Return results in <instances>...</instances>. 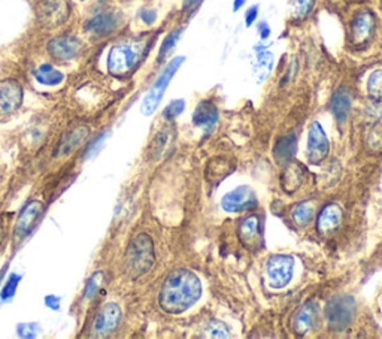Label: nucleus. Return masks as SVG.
I'll return each mask as SVG.
<instances>
[{
  "mask_svg": "<svg viewBox=\"0 0 382 339\" xmlns=\"http://www.w3.org/2000/svg\"><path fill=\"white\" fill-rule=\"evenodd\" d=\"M202 296L200 280L191 271L172 272L162 286L158 304L167 314H181L191 308Z\"/></svg>",
  "mask_w": 382,
  "mask_h": 339,
  "instance_id": "1",
  "label": "nucleus"
},
{
  "mask_svg": "<svg viewBox=\"0 0 382 339\" xmlns=\"http://www.w3.org/2000/svg\"><path fill=\"white\" fill-rule=\"evenodd\" d=\"M155 260L151 238L142 234L134 238L126 252V269L132 278H139L153 268Z\"/></svg>",
  "mask_w": 382,
  "mask_h": 339,
  "instance_id": "2",
  "label": "nucleus"
},
{
  "mask_svg": "<svg viewBox=\"0 0 382 339\" xmlns=\"http://www.w3.org/2000/svg\"><path fill=\"white\" fill-rule=\"evenodd\" d=\"M144 51L141 42H125L115 45L108 56V69L113 75L122 77L138 65Z\"/></svg>",
  "mask_w": 382,
  "mask_h": 339,
  "instance_id": "3",
  "label": "nucleus"
},
{
  "mask_svg": "<svg viewBox=\"0 0 382 339\" xmlns=\"http://www.w3.org/2000/svg\"><path fill=\"white\" fill-rule=\"evenodd\" d=\"M184 60H186L184 57H175L174 60H170L169 65L162 72V75L157 78L155 84L151 87V90L148 91V94L145 96V99L142 102L141 110H142L144 115H151V114L155 113L160 102H162V99H163L165 91H166V89L169 86L170 79L175 77L177 70L184 63Z\"/></svg>",
  "mask_w": 382,
  "mask_h": 339,
  "instance_id": "4",
  "label": "nucleus"
},
{
  "mask_svg": "<svg viewBox=\"0 0 382 339\" xmlns=\"http://www.w3.org/2000/svg\"><path fill=\"white\" fill-rule=\"evenodd\" d=\"M355 302L351 296H335L326 305V319L333 331H343L348 328L354 319Z\"/></svg>",
  "mask_w": 382,
  "mask_h": 339,
  "instance_id": "5",
  "label": "nucleus"
},
{
  "mask_svg": "<svg viewBox=\"0 0 382 339\" xmlns=\"http://www.w3.org/2000/svg\"><path fill=\"white\" fill-rule=\"evenodd\" d=\"M294 260L284 254L272 256L266 263V280L269 287L282 288L286 287L293 278Z\"/></svg>",
  "mask_w": 382,
  "mask_h": 339,
  "instance_id": "6",
  "label": "nucleus"
},
{
  "mask_svg": "<svg viewBox=\"0 0 382 339\" xmlns=\"http://www.w3.org/2000/svg\"><path fill=\"white\" fill-rule=\"evenodd\" d=\"M36 17L46 29L58 27L69 17V2L68 0H41L36 6Z\"/></svg>",
  "mask_w": 382,
  "mask_h": 339,
  "instance_id": "7",
  "label": "nucleus"
},
{
  "mask_svg": "<svg viewBox=\"0 0 382 339\" xmlns=\"http://www.w3.org/2000/svg\"><path fill=\"white\" fill-rule=\"evenodd\" d=\"M82 44L75 36H57L48 44V54L58 63L72 62L79 57Z\"/></svg>",
  "mask_w": 382,
  "mask_h": 339,
  "instance_id": "8",
  "label": "nucleus"
},
{
  "mask_svg": "<svg viewBox=\"0 0 382 339\" xmlns=\"http://www.w3.org/2000/svg\"><path fill=\"white\" fill-rule=\"evenodd\" d=\"M23 87L18 81H0V117L15 113L23 103Z\"/></svg>",
  "mask_w": 382,
  "mask_h": 339,
  "instance_id": "9",
  "label": "nucleus"
},
{
  "mask_svg": "<svg viewBox=\"0 0 382 339\" xmlns=\"http://www.w3.org/2000/svg\"><path fill=\"white\" fill-rule=\"evenodd\" d=\"M329 139L319 123H312L307 133V159L312 165L321 163L329 154Z\"/></svg>",
  "mask_w": 382,
  "mask_h": 339,
  "instance_id": "10",
  "label": "nucleus"
},
{
  "mask_svg": "<svg viewBox=\"0 0 382 339\" xmlns=\"http://www.w3.org/2000/svg\"><path fill=\"white\" fill-rule=\"evenodd\" d=\"M121 321V309L117 304H106L96 316L93 323V335L103 338L113 333Z\"/></svg>",
  "mask_w": 382,
  "mask_h": 339,
  "instance_id": "11",
  "label": "nucleus"
},
{
  "mask_svg": "<svg viewBox=\"0 0 382 339\" xmlns=\"http://www.w3.org/2000/svg\"><path fill=\"white\" fill-rule=\"evenodd\" d=\"M257 205L255 193L250 187H239L233 191H229L221 200V207L226 212H242L251 210Z\"/></svg>",
  "mask_w": 382,
  "mask_h": 339,
  "instance_id": "12",
  "label": "nucleus"
},
{
  "mask_svg": "<svg viewBox=\"0 0 382 339\" xmlns=\"http://www.w3.org/2000/svg\"><path fill=\"white\" fill-rule=\"evenodd\" d=\"M120 24V17L115 12H101L94 17H91L87 23H85V32L94 36V38H105V36L113 33Z\"/></svg>",
  "mask_w": 382,
  "mask_h": 339,
  "instance_id": "13",
  "label": "nucleus"
},
{
  "mask_svg": "<svg viewBox=\"0 0 382 339\" xmlns=\"http://www.w3.org/2000/svg\"><path fill=\"white\" fill-rule=\"evenodd\" d=\"M42 211H44V205L39 200L30 202L27 207L23 210L14 230V235L17 239H23L24 236H27V234L32 232V229L36 224V222H38Z\"/></svg>",
  "mask_w": 382,
  "mask_h": 339,
  "instance_id": "14",
  "label": "nucleus"
},
{
  "mask_svg": "<svg viewBox=\"0 0 382 339\" xmlns=\"http://www.w3.org/2000/svg\"><path fill=\"white\" fill-rule=\"evenodd\" d=\"M239 238L245 247L250 250H258L262 247V227H260V219L255 215L245 219L239 227Z\"/></svg>",
  "mask_w": 382,
  "mask_h": 339,
  "instance_id": "15",
  "label": "nucleus"
},
{
  "mask_svg": "<svg viewBox=\"0 0 382 339\" xmlns=\"http://www.w3.org/2000/svg\"><path fill=\"white\" fill-rule=\"evenodd\" d=\"M318 307L315 304L303 305L293 317V329L298 335H305L312 331L318 320Z\"/></svg>",
  "mask_w": 382,
  "mask_h": 339,
  "instance_id": "16",
  "label": "nucleus"
},
{
  "mask_svg": "<svg viewBox=\"0 0 382 339\" xmlns=\"http://www.w3.org/2000/svg\"><path fill=\"white\" fill-rule=\"evenodd\" d=\"M375 27V17L371 12H360L352 21V41L357 45L364 44L372 36Z\"/></svg>",
  "mask_w": 382,
  "mask_h": 339,
  "instance_id": "17",
  "label": "nucleus"
},
{
  "mask_svg": "<svg viewBox=\"0 0 382 339\" xmlns=\"http://www.w3.org/2000/svg\"><path fill=\"white\" fill-rule=\"evenodd\" d=\"M218 121V111L212 102L203 101L197 105L193 114V124L203 130H211Z\"/></svg>",
  "mask_w": 382,
  "mask_h": 339,
  "instance_id": "18",
  "label": "nucleus"
},
{
  "mask_svg": "<svg viewBox=\"0 0 382 339\" xmlns=\"http://www.w3.org/2000/svg\"><path fill=\"white\" fill-rule=\"evenodd\" d=\"M342 220V210L336 203H330L321 211L318 217V229L319 232L327 234L335 230Z\"/></svg>",
  "mask_w": 382,
  "mask_h": 339,
  "instance_id": "19",
  "label": "nucleus"
},
{
  "mask_svg": "<svg viewBox=\"0 0 382 339\" xmlns=\"http://www.w3.org/2000/svg\"><path fill=\"white\" fill-rule=\"evenodd\" d=\"M34 78L39 84H42V86L54 87L63 82L65 75H63V72L58 70L57 68L45 63V65H41L39 68H36Z\"/></svg>",
  "mask_w": 382,
  "mask_h": 339,
  "instance_id": "20",
  "label": "nucleus"
},
{
  "mask_svg": "<svg viewBox=\"0 0 382 339\" xmlns=\"http://www.w3.org/2000/svg\"><path fill=\"white\" fill-rule=\"evenodd\" d=\"M351 103L352 101H351V94L348 93V90L340 89L335 93L333 99H331V111H333L338 121H343L348 117L351 111Z\"/></svg>",
  "mask_w": 382,
  "mask_h": 339,
  "instance_id": "21",
  "label": "nucleus"
},
{
  "mask_svg": "<svg viewBox=\"0 0 382 339\" xmlns=\"http://www.w3.org/2000/svg\"><path fill=\"white\" fill-rule=\"evenodd\" d=\"M294 151H295V136L293 135V133H290V135L287 136H282L274 148V154H275V159L278 163H287L293 159L294 155Z\"/></svg>",
  "mask_w": 382,
  "mask_h": 339,
  "instance_id": "22",
  "label": "nucleus"
},
{
  "mask_svg": "<svg viewBox=\"0 0 382 339\" xmlns=\"http://www.w3.org/2000/svg\"><path fill=\"white\" fill-rule=\"evenodd\" d=\"M293 219L299 226L310 224L314 219V207L311 202H302L298 203L293 208Z\"/></svg>",
  "mask_w": 382,
  "mask_h": 339,
  "instance_id": "23",
  "label": "nucleus"
},
{
  "mask_svg": "<svg viewBox=\"0 0 382 339\" xmlns=\"http://www.w3.org/2000/svg\"><path fill=\"white\" fill-rule=\"evenodd\" d=\"M367 91L376 99L382 98V70H375L374 74L369 77Z\"/></svg>",
  "mask_w": 382,
  "mask_h": 339,
  "instance_id": "24",
  "label": "nucleus"
},
{
  "mask_svg": "<svg viewBox=\"0 0 382 339\" xmlns=\"http://www.w3.org/2000/svg\"><path fill=\"white\" fill-rule=\"evenodd\" d=\"M181 33H182V29H177V30H174V32L169 33V34L166 36V39H165L163 44H162V48H160L158 60L165 58V57L169 54V51L172 50V48H174V46L177 45L178 39L181 38Z\"/></svg>",
  "mask_w": 382,
  "mask_h": 339,
  "instance_id": "25",
  "label": "nucleus"
},
{
  "mask_svg": "<svg viewBox=\"0 0 382 339\" xmlns=\"http://www.w3.org/2000/svg\"><path fill=\"white\" fill-rule=\"evenodd\" d=\"M315 0H293L291 8H293V15L295 18H303L307 14H310V11L312 9Z\"/></svg>",
  "mask_w": 382,
  "mask_h": 339,
  "instance_id": "26",
  "label": "nucleus"
},
{
  "mask_svg": "<svg viewBox=\"0 0 382 339\" xmlns=\"http://www.w3.org/2000/svg\"><path fill=\"white\" fill-rule=\"evenodd\" d=\"M184 106H186V102L184 101H175V102H172L166 110H165V118L167 120H172V118H177L178 115L182 114L184 111Z\"/></svg>",
  "mask_w": 382,
  "mask_h": 339,
  "instance_id": "27",
  "label": "nucleus"
},
{
  "mask_svg": "<svg viewBox=\"0 0 382 339\" xmlns=\"http://www.w3.org/2000/svg\"><path fill=\"white\" fill-rule=\"evenodd\" d=\"M101 283H102V274L94 275L91 280L89 281L87 287H85V296H87L89 299H91L97 293V288L101 287Z\"/></svg>",
  "mask_w": 382,
  "mask_h": 339,
  "instance_id": "28",
  "label": "nucleus"
},
{
  "mask_svg": "<svg viewBox=\"0 0 382 339\" xmlns=\"http://www.w3.org/2000/svg\"><path fill=\"white\" fill-rule=\"evenodd\" d=\"M209 332H211L209 335L214 336V338H227L229 336L224 324H221L219 321H212L211 324H209Z\"/></svg>",
  "mask_w": 382,
  "mask_h": 339,
  "instance_id": "29",
  "label": "nucleus"
},
{
  "mask_svg": "<svg viewBox=\"0 0 382 339\" xmlns=\"http://www.w3.org/2000/svg\"><path fill=\"white\" fill-rule=\"evenodd\" d=\"M17 283H18V276H14V278H11L9 283L6 284V287L4 288V299H9L12 295L15 293V288H17Z\"/></svg>",
  "mask_w": 382,
  "mask_h": 339,
  "instance_id": "30",
  "label": "nucleus"
},
{
  "mask_svg": "<svg viewBox=\"0 0 382 339\" xmlns=\"http://www.w3.org/2000/svg\"><path fill=\"white\" fill-rule=\"evenodd\" d=\"M257 14H258V8L257 6H253L248 12H246V17H245V23H246V27L253 26V23L255 21L257 18Z\"/></svg>",
  "mask_w": 382,
  "mask_h": 339,
  "instance_id": "31",
  "label": "nucleus"
},
{
  "mask_svg": "<svg viewBox=\"0 0 382 339\" xmlns=\"http://www.w3.org/2000/svg\"><path fill=\"white\" fill-rule=\"evenodd\" d=\"M141 17L146 24H151L155 20V12L154 11H144Z\"/></svg>",
  "mask_w": 382,
  "mask_h": 339,
  "instance_id": "32",
  "label": "nucleus"
},
{
  "mask_svg": "<svg viewBox=\"0 0 382 339\" xmlns=\"http://www.w3.org/2000/svg\"><path fill=\"white\" fill-rule=\"evenodd\" d=\"M199 4H200V0H187L186 6H187V9H189V11H191V12H193V11L196 9V6L199 5Z\"/></svg>",
  "mask_w": 382,
  "mask_h": 339,
  "instance_id": "33",
  "label": "nucleus"
},
{
  "mask_svg": "<svg viewBox=\"0 0 382 339\" xmlns=\"http://www.w3.org/2000/svg\"><path fill=\"white\" fill-rule=\"evenodd\" d=\"M260 33H262V38H263V39L269 38V34H270V29L266 26V24H262V26H260Z\"/></svg>",
  "mask_w": 382,
  "mask_h": 339,
  "instance_id": "34",
  "label": "nucleus"
},
{
  "mask_svg": "<svg viewBox=\"0 0 382 339\" xmlns=\"http://www.w3.org/2000/svg\"><path fill=\"white\" fill-rule=\"evenodd\" d=\"M243 4H245V0H235V5H233V11H239Z\"/></svg>",
  "mask_w": 382,
  "mask_h": 339,
  "instance_id": "35",
  "label": "nucleus"
},
{
  "mask_svg": "<svg viewBox=\"0 0 382 339\" xmlns=\"http://www.w3.org/2000/svg\"><path fill=\"white\" fill-rule=\"evenodd\" d=\"M5 227H6V224H4L2 222H0V241H2V238L5 235Z\"/></svg>",
  "mask_w": 382,
  "mask_h": 339,
  "instance_id": "36",
  "label": "nucleus"
},
{
  "mask_svg": "<svg viewBox=\"0 0 382 339\" xmlns=\"http://www.w3.org/2000/svg\"><path fill=\"white\" fill-rule=\"evenodd\" d=\"M79 2H85V0H79Z\"/></svg>",
  "mask_w": 382,
  "mask_h": 339,
  "instance_id": "37",
  "label": "nucleus"
}]
</instances>
